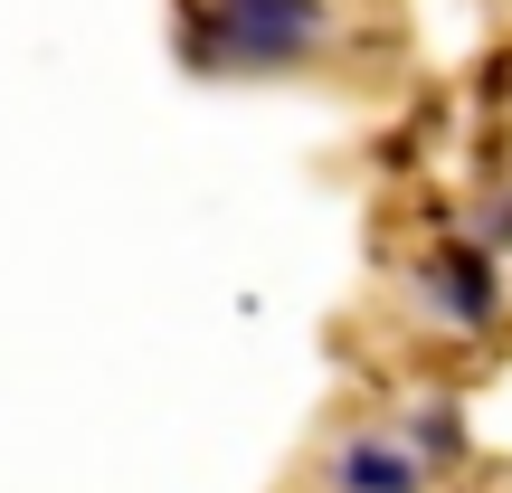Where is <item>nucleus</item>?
Masks as SVG:
<instances>
[{
  "instance_id": "7ed1b4c3",
  "label": "nucleus",
  "mask_w": 512,
  "mask_h": 493,
  "mask_svg": "<svg viewBox=\"0 0 512 493\" xmlns=\"http://www.w3.org/2000/svg\"><path fill=\"white\" fill-rule=\"evenodd\" d=\"M446 313L456 323H494V266L484 256H446Z\"/></svg>"
},
{
  "instance_id": "f03ea898",
  "label": "nucleus",
  "mask_w": 512,
  "mask_h": 493,
  "mask_svg": "<svg viewBox=\"0 0 512 493\" xmlns=\"http://www.w3.org/2000/svg\"><path fill=\"white\" fill-rule=\"evenodd\" d=\"M342 493H418V456H399V446H342Z\"/></svg>"
},
{
  "instance_id": "f257e3e1",
  "label": "nucleus",
  "mask_w": 512,
  "mask_h": 493,
  "mask_svg": "<svg viewBox=\"0 0 512 493\" xmlns=\"http://www.w3.org/2000/svg\"><path fill=\"white\" fill-rule=\"evenodd\" d=\"M313 29H323V10L313 0H228L219 10V48L228 57H294V48H313Z\"/></svg>"
}]
</instances>
